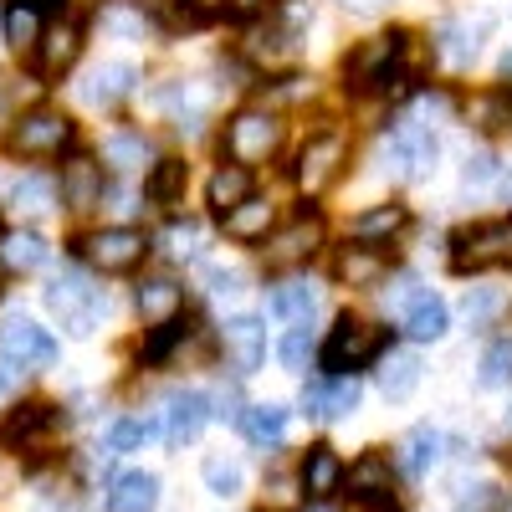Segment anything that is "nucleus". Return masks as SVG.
<instances>
[{"label": "nucleus", "mask_w": 512, "mask_h": 512, "mask_svg": "<svg viewBox=\"0 0 512 512\" xmlns=\"http://www.w3.org/2000/svg\"><path fill=\"white\" fill-rule=\"evenodd\" d=\"M47 308L62 318L67 333L88 338L98 328V318L108 313V297H103V287H93V277H82L77 267H67V272H57L47 282Z\"/></svg>", "instance_id": "f257e3e1"}, {"label": "nucleus", "mask_w": 512, "mask_h": 512, "mask_svg": "<svg viewBox=\"0 0 512 512\" xmlns=\"http://www.w3.org/2000/svg\"><path fill=\"white\" fill-rule=\"evenodd\" d=\"M384 344H390V333H384V328L359 323V318H344V323L328 333L318 364H323V374H354V369L374 364L384 354Z\"/></svg>", "instance_id": "f03ea898"}, {"label": "nucleus", "mask_w": 512, "mask_h": 512, "mask_svg": "<svg viewBox=\"0 0 512 512\" xmlns=\"http://www.w3.org/2000/svg\"><path fill=\"white\" fill-rule=\"evenodd\" d=\"M436 139H431V123L420 118H400V128L390 134V144L379 149V164L390 169L395 180H425L436 169Z\"/></svg>", "instance_id": "7ed1b4c3"}, {"label": "nucleus", "mask_w": 512, "mask_h": 512, "mask_svg": "<svg viewBox=\"0 0 512 512\" xmlns=\"http://www.w3.org/2000/svg\"><path fill=\"white\" fill-rule=\"evenodd\" d=\"M512 262V216L487 221V226H466L451 236V267L456 272H487Z\"/></svg>", "instance_id": "20e7f679"}, {"label": "nucleus", "mask_w": 512, "mask_h": 512, "mask_svg": "<svg viewBox=\"0 0 512 512\" xmlns=\"http://www.w3.org/2000/svg\"><path fill=\"white\" fill-rule=\"evenodd\" d=\"M72 144V118L57 108H31L11 128V154L21 159H57Z\"/></svg>", "instance_id": "39448f33"}, {"label": "nucleus", "mask_w": 512, "mask_h": 512, "mask_svg": "<svg viewBox=\"0 0 512 512\" xmlns=\"http://www.w3.org/2000/svg\"><path fill=\"white\" fill-rule=\"evenodd\" d=\"M77 251L88 256L98 272H134L144 256H149V241H144V231H134V226H103V231H93V236H82Z\"/></svg>", "instance_id": "423d86ee"}, {"label": "nucleus", "mask_w": 512, "mask_h": 512, "mask_svg": "<svg viewBox=\"0 0 512 512\" xmlns=\"http://www.w3.org/2000/svg\"><path fill=\"white\" fill-rule=\"evenodd\" d=\"M282 144V123L272 118V113H262V108H241L231 123H226V154L236 159V164H262L272 149Z\"/></svg>", "instance_id": "0eeeda50"}, {"label": "nucleus", "mask_w": 512, "mask_h": 512, "mask_svg": "<svg viewBox=\"0 0 512 512\" xmlns=\"http://www.w3.org/2000/svg\"><path fill=\"white\" fill-rule=\"evenodd\" d=\"M344 164H349L344 134H318V139H308V149L297 154V190H303V195H323L338 175H344Z\"/></svg>", "instance_id": "6e6552de"}, {"label": "nucleus", "mask_w": 512, "mask_h": 512, "mask_svg": "<svg viewBox=\"0 0 512 512\" xmlns=\"http://www.w3.org/2000/svg\"><path fill=\"white\" fill-rule=\"evenodd\" d=\"M0 354L11 364H21L26 374L31 369H52L57 364V338L47 328H36L31 318H6L0 323Z\"/></svg>", "instance_id": "1a4fd4ad"}, {"label": "nucleus", "mask_w": 512, "mask_h": 512, "mask_svg": "<svg viewBox=\"0 0 512 512\" xmlns=\"http://www.w3.org/2000/svg\"><path fill=\"white\" fill-rule=\"evenodd\" d=\"M297 405H303L308 420H344V415H354V405H359V379H354V374H323V379L303 384Z\"/></svg>", "instance_id": "9d476101"}, {"label": "nucleus", "mask_w": 512, "mask_h": 512, "mask_svg": "<svg viewBox=\"0 0 512 512\" xmlns=\"http://www.w3.org/2000/svg\"><path fill=\"white\" fill-rule=\"evenodd\" d=\"M405 31H395V36H374V41H364V47L344 62V77H349V88H369V82H379L384 72H390L400 57H405Z\"/></svg>", "instance_id": "9b49d317"}, {"label": "nucleus", "mask_w": 512, "mask_h": 512, "mask_svg": "<svg viewBox=\"0 0 512 512\" xmlns=\"http://www.w3.org/2000/svg\"><path fill=\"white\" fill-rule=\"evenodd\" d=\"M221 344H226V359L236 364V374H256L262 359H267V323L241 313V318H231L221 328Z\"/></svg>", "instance_id": "f8f14e48"}, {"label": "nucleus", "mask_w": 512, "mask_h": 512, "mask_svg": "<svg viewBox=\"0 0 512 512\" xmlns=\"http://www.w3.org/2000/svg\"><path fill=\"white\" fill-rule=\"evenodd\" d=\"M134 88H139V72L128 67V62H98L88 77L77 82V98L88 103V108H113V103H123Z\"/></svg>", "instance_id": "ddd939ff"}, {"label": "nucleus", "mask_w": 512, "mask_h": 512, "mask_svg": "<svg viewBox=\"0 0 512 512\" xmlns=\"http://www.w3.org/2000/svg\"><path fill=\"white\" fill-rule=\"evenodd\" d=\"M205 420H210V395L200 390H175L164 400V441L169 446H185L205 431Z\"/></svg>", "instance_id": "4468645a"}, {"label": "nucleus", "mask_w": 512, "mask_h": 512, "mask_svg": "<svg viewBox=\"0 0 512 512\" xmlns=\"http://www.w3.org/2000/svg\"><path fill=\"white\" fill-rule=\"evenodd\" d=\"M103 190H108V180H103V164H98V159L77 154V159L62 164V205H67V210H93V205H103Z\"/></svg>", "instance_id": "2eb2a0df"}, {"label": "nucleus", "mask_w": 512, "mask_h": 512, "mask_svg": "<svg viewBox=\"0 0 512 512\" xmlns=\"http://www.w3.org/2000/svg\"><path fill=\"white\" fill-rule=\"evenodd\" d=\"M318 241H323V226H318V216H297L287 231H277L272 241H267V262L272 267H297V262H308V256L318 251Z\"/></svg>", "instance_id": "dca6fc26"}, {"label": "nucleus", "mask_w": 512, "mask_h": 512, "mask_svg": "<svg viewBox=\"0 0 512 512\" xmlns=\"http://www.w3.org/2000/svg\"><path fill=\"white\" fill-rule=\"evenodd\" d=\"M297 487H303L313 502H328L338 487H344V461H338L333 446H308L303 466H297Z\"/></svg>", "instance_id": "f3484780"}, {"label": "nucleus", "mask_w": 512, "mask_h": 512, "mask_svg": "<svg viewBox=\"0 0 512 512\" xmlns=\"http://www.w3.org/2000/svg\"><path fill=\"white\" fill-rule=\"evenodd\" d=\"M47 236L41 231H26V226H11V231H0V272L6 277H26L36 272L41 262H47Z\"/></svg>", "instance_id": "a211bd4d"}, {"label": "nucleus", "mask_w": 512, "mask_h": 512, "mask_svg": "<svg viewBox=\"0 0 512 512\" xmlns=\"http://www.w3.org/2000/svg\"><path fill=\"white\" fill-rule=\"evenodd\" d=\"M134 308L149 323H169V318H180V308H185V287L175 277H144L134 287Z\"/></svg>", "instance_id": "6ab92c4d"}, {"label": "nucleus", "mask_w": 512, "mask_h": 512, "mask_svg": "<svg viewBox=\"0 0 512 512\" xmlns=\"http://www.w3.org/2000/svg\"><path fill=\"white\" fill-rule=\"evenodd\" d=\"M482 36H487V21H446L436 31V41H441L436 52H441L446 67H472L477 52H482Z\"/></svg>", "instance_id": "aec40b11"}, {"label": "nucleus", "mask_w": 512, "mask_h": 512, "mask_svg": "<svg viewBox=\"0 0 512 512\" xmlns=\"http://www.w3.org/2000/svg\"><path fill=\"white\" fill-rule=\"evenodd\" d=\"M446 436L441 431H431V425H415V431L400 441V472L405 477H425V472H431V466L446 456Z\"/></svg>", "instance_id": "412c9836"}, {"label": "nucleus", "mask_w": 512, "mask_h": 512, "mask_svg": "<svg viewBox=\"0 0 512 512\" xmlns=\"http://www.w3.org/2000/svg\"><path fill=\"white\" fill-rule=\"evenodd\" d=\"M82 52V31L77 26H52V31H41L36 41V67L47 72V77H62Z\"/></svg>", "instance_id": "4be33fe9"}, {"label": "nucleus", "mask_w": 512, "mask_h": 512, "mask_svg": "<svg viewBox=\"0 0 512 512\" xmlns=\"http://www.w3.org/2000/svg\"><path fill=\"white\" fill-rule=\"evenodd\" d=\"M267 313H272V318H282V323L308 328V318L318 313V287H313V282H282V287H272Z\"/></svg>", "instance_id": "5701e85b"}, {"label": "nucleus", "mask_w": 512, "mask_h": 512, "mask_svg": "<svg viewBox=\"0 0 512 512\" xmlns=\"http://www.w3.org/2000/svg\"><path fill=\"white\" fill-rule=\"evenodd\" d=\"M405 226H410V210H405V205H374V210H364V216H354V221H349V241L374 246V241L400 236Z\"/></svg>", "instance_id": "b1692460"}, {"label": "nucleus", "mask_w": 512, "mask_h": 512, "mask_svg": "<svg viewBox=\"0 0 512 512\" xmlns=\"http://www.w3.org/2000/svg\"><path fill=\"white\" fill-rule=\"evenodd\" d=\"M221 221H226V236H236V241H262L272 231V221H277V210L262 195H246L236 210H226Z\"/></svg>", "instance_id": "393cba45"}, {"label": "nucleus", "mask_w": 512, "mask_h": 512, "mask_svg": "<svg viewBox=\"0 0 512 512\" xmlns=\"http://www.w3.org/2000/svg\"><path fill=\"white\" fill-rule=\"evenodd\" d=\"M241 52H246L256 67H277V62H287V57L297 52V41H292L287 26H251L246 41H241Z\"/></svg>", "instance_id": "a878e982"}, {"label": "nucleus", "mask_w": 512, "mask_h": 512, "mask_svg": "<svg viewBox=\"0 0 512 512\" xmlns=\"http://www.w3.org/2000/svg\"><path fill=\"white\" fill-rule=\"evenodd\" d=\"M159 507V477L149 472H128L108 492V512H154Z\"/></svg>", "instance_id": "bb28decb"}, {"label": "nucleus", "mask_w": 512, "mask_h": 512, "mask_svg": "<svg viewBox=\"0 0 512 512\" xmlns=\"http://www.w3.org/2000/svg\"><path fill=\"white\" fill-rule=\"evenodd\" d=\"M384 272H390V256L374 251V246H364V241L338 256V282H349V287H374Z\"/></svg>", "instance_id": "cd10ccee"}, {"label": "nucleus", "mask_w": 512, "mask_h": 512, "mask_svg": "<svg viewBox=\"0 0 512 512\" xmlns=\"http://www.w3.org/2000/svg\"><path fill=\"white\" fill-rule=\"evenodd\" d=\"M241 431H246L251 446L272 451V446H282V436H287V410H282V405H246V410H241Z\"/></svg>", "instance_id": "c85d7f7f"}, {"label": "nucleus", "mask_w": 512, "mask_h": 512, "mask_svg": "<svg viewBox=\"0 0 512 512\" xmlns=\"http://www.w3.org/2000/svg\"><path fill=\"white\" fill-rule=\"evenodd\" d=\"M344 482H349V497H379V492H390L395 472H390V456H359L354 466H344Z\"/></svg>", "instance_id": "c756f323"}, {"label": "nucleus", "mask_w": 512, "mask_h": 512, "mask_svg": "<svg viewBox=\"0 0 512 512\" xmlns=\"http://www.w3.org/2000/svg\"><path fill=\"white\" fill-rule=\"evenodd\" d=\"M57 420V410L52 405H41V400H31V405H16L6 420H0V441L6 446H26L31 436H41L47 425Z\"/></svg>", "instance_id": "7c9ffc66"}, {"label": "nucleus", "mask_w": 512, "mask_h": 512, "mask_svg": "<svg viewBox=\"0 0 512 512\" xmlns=\"http://www.w3.org/2000/svg\"><path fill=\"white\" fill-rule=\"evenodd\" d=\"M205 195H210V210H216V216H226V210H236L246 195H256V190H251V169H246V164H226V169H216Z\"/></svg>", "instance_id": "2f4dec72"}, {"label": "nucleus", "mask_w": 512, "mask_h": 512, "mask_svg": "<svg viewBox=\"0 0 512 512\" xmlns=\"http://www.w3.org/2000/svg\"><path fill=\"white\" fill-rule=\"evenodd\" d=\"M446 323H451V308L441 303L436 292H420L415 303L405 308V333H410V338H420V344H425V338H441V333H446Z\"/></svg>", "instance_id": "473e14b6"}, {"label": "nucleus", "mask_w": 512, "mask_h": 512, "mask_svg": "<svg viewBox=\"0 0 512 512\" xmlns=\"http://www.w3.org/2000/svg\"><path fill=\"white\" fill-rule=\"evenodd\" d=\"M149 436H159V420L149 415H123L108 425V436H103V456H123V451H139Z\"/></svg>", "instance_id": "72a5a7b5"}, {"label": "nucleus", "mask_w": 512, "mask_h": 512, "mask_svg": "<svg viewBox=\"0 0 512 512\" xmlns=\"http://www.w3.org/2000/svg\"><path fill=\"white\" fill-rule=\"evenodd\" d=\"M0 26H6V41L16 52H36L41 41V11L31 6V0H11L6 16H0Z\"/></svg>", "instance_id": "f704fd0d"}, {"label": "nucleus", "mask_w": 512, "mask_h": 512, "mask_svg": "<svg viewBox=\"0 0 512 512\" xmlns=\"http://www.w3.org/2000/svg\"><path fill=\"white\" fill-rule=\"evenodd\" d=\"M415 384H420V359H415L410 349L384 359V369H379V390H384V400H405Z\"/></svg>", "instance_id": "c9c22d12"}, {"label": "nucleus", "mask_w": 512, "mask_h": 512, "mask_svg": "<svg viewBox=\"0 0 512 512\" xmlns=\"http://www.w3.org/2000/svg\"><path fill=\"white\" fill-rule=\"evenodd\" d=\"M103 159L128 175V169H144V164L154 159V149H149L144 134H128V128H118V134H108V144H103Z\"/></svg>", "instance_id": "e433bc0d"}, {"label": "nucleus", "mask_w": 512, "mask_h": 512, "mask_svg": "<svg viewBox=\"0 0 512 512\" xmlns=\"http://www.w3.org/2000/svg\"><path fill=\"white\" fill-rule=\"evenodd\" d=\"M185 180H190V164H185V159H159V164L149 169L144 195H149V200H159V205H175V200H180V190H185Z\"/></svg>", "instance_id": "4c0bfd02"}, {"label": "nucleus", "mask_w": 512, "mask_h": 512, "mask_svg": "<svg viewBox=\"0 0 512 512\" xmlns=\"http://www.w3.org/2000/svg\"><path fill=\"white\" fill-rule=\"evenodd\" d=\"M98 26L113 31V36H144V31H149V16L134 6V0H103Z\"/></svg>", "instance_id": "58836bf2"}, {"label": "nucleus", "mask_w": 512, "mask_h": 512, "mask_svg": "<svg viewBox=\"0 0 512 512\" xmlns=\"http://www.w3.org/2000/svg\"><path fill=\"white\" fill-rule=\"evenodd\" d=\"M11 205L16 210H31V216H41V210H52L57 205V185L47 175H21L11 185Z\"/></svg>", "instance_id": "ea45409f"}, {"label": "nucleus", "mask_w": 512, "mask_h": 512, "mask_svg": "<svg viewBox=\"0 0 512 512\" xmlns=\"http://www.w3.org/2000/svg\"><path fill=\"white\" fill-rule=\"evenodd\" d=\"M200 246H205V231L195 221H175V226L159 236V251L169 256V262H195Z\"/></svg>", "instance_id": "a19ab883"}, {"label": "nucleus", "mask_w": 512, "mask_h": 512, "mask_svg": "<svg viewBox=\"0 0 512 512\" xmlns=\"http://www.w3.org/2000/svg\"><path fill=\"white\" fill-rule=\"evenodd\" d=\"M200 477H205V487L216 492V497H236V492H241V482H246L241 461H231V456H210V461L200 466Z\"/></svg>", "instance_id": "79ce46f5"}, {"label": "nucleus", "mask_w": 512, "mask_h": 512, "mask_svg": "<svg viewBox=\"0 0 512 512\" xmlns=\"http://www.w3.org/2000/svg\"><path fill=\"white\" fill-rule=\"evenodd\" d=\"M502 308H507V297L497 287H472V292H466V303H461V313H466L472 328H487L492 318H502Z\"/></svg>", "instance_id": "37998d69"}, {"label": "nucleus", "mask_w": 512, "mask_h": 512, "mask_svg": "<svg viewBox=\"0 0 512 512\" xmlns=\"http://www.w3.org/2000/svg\"><path fill=\"white\" fill-rule=\"evenodd\" d=\"M472 123L487 128V134L507 128V123H512V93H487V98H477V103H472Z\"/></svg>", "instance_id": "c03bdc74"}, {"label": "nucleus", "mask_w": 512, "mask_h": 512, "mask_svg": "<svg viewBox=\"0 0 512 512\" xmlns=\"http://www.w3.org/2000/svg\"><path fill=\"white\" fill-rule=\"evenodd\" d=\"M502 502L507 492L497 482H461V497H456L461 512H502Z\"/></svg>", "instance_id": "a18cd8bd"}, {"label": "nucleus", "mask_w": 512, "mask_h": 512, "mask_svg": "<svg viewBox=\"0 0 512 512\" xmlns=\"http://www.w3.org/2000/svg\"><path fill=\"white\" fill-rule=\"evenodd\" d=\"M482 384H487V390L512 384V338H497V344L482 354Z\"/></svg>", "instance_id": "49530a36"}, {"label": "nucleus", "mask_w": 512, "mask_h": 512, "mask_svg": "<svg viewBox=\"0 0 512 512\" xmlns=\"http://www.w3.org/2000/svg\"><path fill=\"white\" fill-rule=\"evenodd\" d=\"M185 333H190V323H180V318H169V323H159V328L149 333V344L139 349V359H144V364H159V359H164L169 349H175V344H180V338H185Z\"/></svg>", "instance_id": "de8ad7c7"}, {"label": "nucleus", "mask_w": 512, "mask_h": 512, "mask_svg": "<svg viewBox=\"0 0 512 512\" xmlns=\"http://www.w3.org/2000/svg\"><path fill=\"white\" fill-rule=\"evenodd\" d=\"M492 180H497V159H492L487 149L466 159V169H461V185H466V190H487Z\"/></svg>", "instance_id": "09e8293b"}, {"label": "nucleus", "mask_w": 512, "mask_h": 512, "mask_svg": "<svg viewBox=\"0 0 512 512\" xmlns=\"http://www.w3.org/2000/svg\"><path fill=\"white\" fill-rule=\"evenodd\" d=\"M308 354H313L308 328H292V333L282 338V364H287V369H308Z\"/></svg>", "instance_id": "8fccbe9b"}, {"label": "nucleus", "mask_w": 512, "mask_h": 512, "mask_svg": "<svg viewBox=\"0 0 512 512\" xmlns=\"http://www.w3.org/2000/svg\"><path fill=\"white\" fill-rule=\"evenodd\" d=\"M21 384H26V369H21V364H11L6 354H0V405L16 400V395H21Z\"/></svg>", "instance_id": "3c124183"}, {"label": "nucleus", "mask_w": 512, "mask_h": 512, "mask_svg": "<svg viewBox=\"0 0 512 512\" xmlns=\"http://www.w3.org/2000/svg\"><path fill=\"white\" fill-rule=\"evenodd\" d=\"M205 282H210V292H216V297H236L241 292V272H231V267H210Z\"/></svg>", "instance_id": "603ef678"}, {"label": "nucleus", "mask_w": 512, "mask_h": 512, "mask_svg": "<svg viewBox=\"0 0 512 512\" xmlns=\"http://www.w3.org/2000/svg\"><path fill=\"white\" fill-rule=\"evenodd\" d=\"M272 11V0H226V16L231 21H256V16H267Z\"/></svg>", "instance_id": "864d4df0"}, {"label": "nucleus", "mask_w": 512, "mask_h": 512, "mask_svg": "<svg viewBox=\"0 0 512 512\" xmlns=\"http://www.w3.org/2000/svg\"><path fill=\"white\" fill-rule=\"evenodd\" d=\"M420 292H425V287H420L415 277H400V282L390 287V308H400V313H405V308L415 303V297H420Z\"/></svg>", "instance_id": "5fc2aeb1"}, {"label": "nucleus", "mask_w": 512, "mask_h": 512, "mask_svg": "<svg viewBox=\"0 0 512 512\" xmlns=\"http://www.w3.org/2000/svg\"><path fill=\"white\" fill-rule=\"evenodd\" d=\"M349 512H400V502L390 492H379V497H349Z\"/></svg>", "instance_id": "6e6d98bb"}, {"label": "nucleus", "mask_w": 512, "mask_h": 512, "mask_svg": "<svg viewBox=\"0 0 512 512\" xmlns=\"http://www.w3.org/2000/svg\"><path fill=\"white\" fill-rule=\"evenodd\" d=\"M303 93H308V82H303V77H282L277 88H272V103H297Z\"/></svg>", "instance_id": "4d7b16f0"}, {"label": "nucleus", "mask_w": 512, "mask_h": 512, "mask_svg": "<svg viewBox=\"0 0 512 512\" xmlns=\"http://www.w3.org/2000/svg\"><path fill=\"white\" fill-rule=\"evenodd\" d=\"M169 11H175L180 26H195L200 21V0H169Z\"/></svg>", "instance_id": "13d9d810"}, {"label": "nucleus", "mask_w": 512, "mask_h": 512, "mask_svg": "<svg viewBox=\"0 0 512 512\" xmlns=\"http://www.w3.org/2000/svg\"><path fill=\"white\" fill-rule=\"evenodd\" d=\"M344 6H349V11H359V16H369V11H384L390 0H344Z\"/></svg>", "instance_id": "bf43d9fd"}, {"label": "nucleus", "mask_w": 512, "mask_h": 512, "mask_svg": "<svg viewBox=\"0 0 512 512\" xmlns=\"http://www.w3.org/2000/svg\"><path fill=\"white\" fill-rule=\"evenodd\" d=\"M31 6H36V11H57V6H62V0H31Z\"/></svg>", "instance_id": "052dcab7"}, {"label": "nucleus", "mask_w": 512, "mask_h": 512, "mask_svg": "<svg viewBox=\"0 0 512 512\" xmlns=\"http://www.w3.org/2000/svg\"><path fill=\"white\" fill-rule=\"evenodd\" d=\"M502 195H507V205H512V169H507V175H502Z\"/></svg>", "instance_id": "680f3d73"}, {"label": "nucleus", "mask_w": 512, "mask_h": 512, "mask_svg": "<svg viewBox=\"0 0 512 512\" xmlns=\"http://www.w3.org/2000/svg\"><path fill=\"white\" fill-rule=\"evenodd\" d=\"M313 512H328V507H313Z\"/></svg>", "instance_id": "e2e57ef3"}]
</instances>
